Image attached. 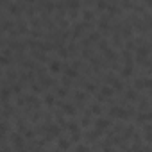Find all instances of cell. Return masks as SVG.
<instances>
[{
	"mask_svg": "<svg viewBox=\"0 0 152 152\" xmlns=\"http://www.w3.org/2000/svg\"><path fill=\"white\" fill-rule=\"evenodd\" d=\"M148 45L147 43H141V45H138V48H136V59L138 61H141V63H145L147 61V57H148Z\"/></svg>",
	"mask_w": 152,
	"mask_h": 152,
	"instance_id": "1",
	"label": "cell"
},
{
	"mask_svg": "<svg viewBox=\"0 0 152 152\" xmlns=\"http://www.w3.org/2000/svg\"><path fill=\"white\" fill-rule=\"evenodd\" d=\"M109 115H113V116H116V118H124V120H127V118H129V109H124V107L113 106V107L109 109Z\"/></svg>",
	"mask_w": 152,
	"mask_h": 152,
	"instance_id": "2",
	"label": "cell"
},
{
	"mask_svg": "<svg viewBox=\"0 0 152 152\" xmlns=\"http://www.w3.org/2000/svg\"><path fill=\"white\" fill-rule=\"evenodd\" d=\"M109 125H111V120H107V118L99 116V118L95 120V129H97V131H100V132H102V131H106Z\"/></svg>",
	"mask_w": 152,
	"mask_h": 152,
	"instance_id": "3",
	"label": "cell"
},
{
	"mask_svg": "<svg viewBox=\"0 0 152 152\" xmlns=\"http://www.w3.org/2000/svg\"><path fill=\"white\" fill-rule=\"evenodd\" d=\"M64 77H66V79H77V77H79L77 68H73V66H64Z\"/></svg>",
	"mask_w": 152,
	"mask_h": 152,
	"instance_id": "4",
	"label": "cell"
},
{
	"mask_svg": "<svg viewBox=\"0 0 152 152\" xmlns=\"http://www.w3.org/2000/svg\"><path fill=\"white\" fill-rule=\"evenodd\" d=\"M134 88H136V90L150 88V79H148V77H145V79H136V81H134Z\"/></svg>",
	"mask_w": 152,
	"mask_h": 152,
	"instance_id": "5",
	"label": "cell"
},
{
	"mask_svg": "<svg viewBox=\"0 0 152 152\" xmlns=\"http://www.w3.org/2000/svg\"><path fill=\"white\" fill-rule=\"evenodd\" d=\"M48 70H50V73H59V72L63 70V64H61L57 59H54V61L48 63Z\"/></svg>",
	"mask_w": 152,
	"mask_h": 152,
	"instance_id": "6",
	"label": "cell"
},
{
	"mask_svg": "<svg viewBox=\"0 0 152 152\" xmlns=\"http://www.w3.org/2000/svg\"><path fill=\"white\" fill-rule=\"evenodd\" d=\"M47 132H48V138H56L61 134V129L56 124H52V125H47Z\"/></svg>",
	"mask_w": 152,
	"mask_h": 152,
	"instance_id": "7",
	"label": "cell"
},
{
	"mask_svg": "<svg viewBox=\"0 0 152 152\" xmlns=\"http://www.w3.org/2000/svg\"><path fill=\"white\" fill-rule=\"evenodd\" d=\"M57 104L63 107L64 113H68V115H75V107H73V104H66V102H57Z\"/></svg>",
	"mask_w": 152,
	"mask_h": 152,
	"instance_id": "8",
	"label": "cell"
},
{
	"mask_svg": "<svg viewBox=\"0 0 152 152\" xmlns=\"http://www.w3.org/2000/svg\"><path fill=\"white\" fill-rule=\"evenodd\" d=\"M7 9H9V11H11L13 15H16V16H18V15L22 13L23 6H22V4H9V6H7Z\"/></svg>",
	"mask_w": 152,
	"mask_h": 152,
	"instance_id": "9",
	"label": "cell"
},
{
	"mask_svg": "<svg viewBox=\"0 0 152 152\" xmlns=\"http://www.w3.org/2000/svg\"><path fill=\"white\" fill-rule=\"evenodd\" d=\"M99 27H100V31H102V32H107V31H109V22H107V16H102V18H100Z\"/></svg>",
	"mask_w": 152,
	"mask_h": 152,
	"instance_id": "10",
	"label": "cell"
},
{
	"mask_svg": "<svg viewBox=\"0 0 152 152\" xmlns=\"http://www.w3.org/2000/svg\"><path fill=\"white\" fill-rule=\"evenodd\" d=\"M66 127H68V131H70L72 134H75V132H79V131H81V125H79V124H75V122H68Z\"/></svg>",
	"mask_w": 152,
	"mask_h": 152,
	"instance_id": "11",
	"label": "cell"
},
{
	"mask_svg": "<svg viewBox=\"0 0 152 152\" xmlns=\"http://www.w3.org/2000/svg\"><path fill=\"white\" fill-rule=\"evenodd\" d=\"M59 150H68L70 148V140H64V138H59V143H57Z\"/></svg>",
	"mask_w": 152,
	"mask_h": 152,
	"instance_id": "12",
	"label": "cell"
},
{
	"mask_svg": "<svg viewBox=\"0 0 152 152\" xmlns=\"http://www.w3.org/2000/svg\"><path fill=\"white\" fill-rule=\"evenodd\" d=\"M9 97H11V88H6V86H4L2 90H0V99H2V100L6 102Z\"/></svg>",
	"mask_w": 152,
	"mask_h": 152,
	"instance_id": "13",
	"label": "cell"
},
{
	"mask_svg": "<svg viewBox=\"0 0 152 152\" xmlns=\"http://www.w3.org/2000/svg\"><path fill=\"white\" fill-rule=\"evenodd\" d=\"M84 25L86 23H75V27H73V38H79V34H83Z\"/></svg>",
	"mask_w": 152,
	"mask_h": 152,
	"instance_id": "14",
	"label": "cell"
},
{
	"mask_svg": "<svg viewBox=\"0 0 152 152\" xmlns=\"http://www.w3.org/2000/svg\"><path fill=\"white\" fill-rule=\"evenodd\" d=\"M120 75H122L124 79L131 77V75H132V66H124V68H122V72H120Z\"/></svg>",
	"mask_w": 152,
	"mask_h": 152,
	"instance_id": "15",
	"label": "cell"
},
{
	"mask_svg": "<svg viewBox=\"0 0 152 152\" xmlns=\"http://www.w3.org/2000/svg\"><path fill=\"white\" fill-rule=\"evenodd\" d=\"M83 18H84V23H88V22H91V20H93V11H90V9H86V11L83 13Z\"/></svg>",
	"mask_w": 152,
	"mask_h": 152,
	"instance_id": "16",
	"label": "cell"
},
{
	"mask_svg": "<svg viewBox=\"0 0 152 152\" xmlns=\"http://www.w3.org/2000/svg\"><path fill=\"white\" fill-rule=\"evenodd\" d=\"M100 93H102V97H111V95H113V88L102 86V88H100Z\"/></svg>",
	"mask_w": 152,
	"mask_h": 152,
	"instance_id": "17",
	"label": "cell"
},
{
	"mask_svg": "<svg viewBox=\"0 0 152 152\" xmlns=\"http://www.w3.org/2000/svg\"><path fill=\"white\" fill-rule=\"evenodd\" d=\"M45 104H47V106H54V104H56V95L47 93V95H45Z\"/></svg>",
	"mask_w": 152,
	"mask_h": 152,
	"instance_id": "18",
	"label": "cell"
},
{
	"mask_svg": "<svg viewBox=\"0 0 152 152\" xmlns=\"http://www.w3.org/2000/svg\"><path fill=\"white\" fill-rule=\"evenodd\" d=\"M56 91H57V95H59V97H66V95H68V88H63V86H57V90H56Z\"/></svg>",
	"mask_w": 152,
	"mask_h": 152,
	"instance_id": "19",
	"label": "cell"
},
{
	"mask_svg": "<svg viewBox=\"0 0 152 152\" xmlns=\"http://www.w3.org/2000/svg\"><path fill=\"white\" fill-rule=\"evenodd\" d=\"M138 120H140V122H147V120H150V113H148V111L141 113V115L138 116Z\"/></svg>",
	"mask_w": 152,
	"mask_h": 152,
	"instance_id": "20",
	"label": "cell"
},
{
	"mask_svg": "<svg viewBox=\"0 0 152 152\" xmlns=\"http://www.w3.org/2000/svg\"><path fill=\"white\" fill-rule=\"evenodd\" d=\"M86 136H88L90 140H97V138L100 136V131H90V132H88Z\"/></svg>",
	"mask_w": 152,
	"mask_h": 152,
	"instance_id": "21",
	"label": "cell"
},
{
	"mask_svg": "<svg viewBox=\"0 0 152 152\" xmlns=\"http://www.w3.org/2000/svg\"><path fill=\"white\" fill-rule=\"evenodd\" d=\"M41 90H43V86L39 83H34L32 84V93H41Z\"/></svg>",
	"mask_w": 152,
	"mask_h": 152,
	"instance_id": "22",
	"label": "cell"
},
{
	"mask_svg": "<svg viewBox=\"0 0 152 152\" xmlns=\"http://www.w3.org/2000/svg\"><path fill=\"white\" fill-rule=\"evenodd\" d=\"M125 95H127V99H129V100H136V99H138L136 91H132V90H127V93H125Z\"/></svg>",
	"mask_w": 152,
	"mask_h": 152,
	"instance_id": "23",
	"label": "cell"
},
{
	"mask_svg": "<svg viewBox=\"0 0 152 152\" xmlns=\"http://www.w3.org/2000/svg\"><path fill=\"white\" fill-rule=\"evenodd\" d=\"M140 109H141L143 113L148 109V99H143V100H141V104H140Z\"/></svg>",
	"mask_w": 152,
	"mask_h": 152,
	"instance_id": "24",
	"label": "cell"
},
{
	"mask_svg": "<svg viewBox=\"0 0 152 152\" xmlns=\"http://www.w3.org/2000/svg\"><path fill=\"white\" fill-rule=\"evenodd\" d=\"M11 63V57H6V56H0V64L2 66H7Z\"/></svg>",
	"mask_w": 152,
	"mask_h": 152,
	"instance_id": "25",
	"label": "cell"
},
{
	"mask_svg": "<svg viewBox=\"0 0 152 152\" xmlns=\"http://www.w3.org/2000/svg\"><path fill=\"white\" fill-rule=\"evenodd\" d=\"M99 39H100V34L99 32H91L90 38H88V41H99Z\"/></svg>",
	"mask_w": 152,
	"mask_h": 152,
	"instance_id": "26",
	"label": "cell"
},
{
	"mask_svg": "<svg viewBox=\"0 0 152 152\" xmlns=\"http://www.w3.org/2000/svg\"><path fill=\"white\" fill-rule=\"evenodd\" d=\"M143 132H145V140L148 141V140H150V125H148V124L143 127Z\"/></svg>",
	"mask_w": 152,
	"mask_h": 152,
	"instance_id": "27",
	"label": "cell"
},
{
	"mask_svg": "<svg viewBox=\"0 0 152 152\" xmlns=\"http://www.w3.org/2000/svg\"><path fill=\"white\" fill-rule=\"evenodd\" d=\"M84 99H86L84 91H75V100H84Z\"/></svg>",
	"mask_w": 152,
	"mask_h": 152,
	"instance_id": "28",
	"label": "cell"
},
{
	"mask_svg": "<svg viewBox=\"0 0 152 152\" xmlns=\"http://www.w3.org/2000/svg\"><path fill=\"white\" fill-rule=\"evenodd\" d=\"M34 56H36V59H39V61H47V56H45L43 52H34Z\"/></svg>",
	"mask_w": 152,
	"mask_h": 152,
	"instance_id": "29",
	"label": "cell"
},
{
	"mask_svg": "<svg viewBox=\"0 0 152 152\" xmlns=\"http://www.w3.org/2000/svg\"><path fill=\"white\" fill-rule=\"evenodd\" d=\"M107 6H109L107 2H97V9H106L107 11Z\"/></svg>",
	"mask_w": 152,
	"mask_h": 152,
	"instance_id": "30",
	"label": "cell"
},
{
	"mask_svg": "<svg viewBox=\"0 0 152 152\" xmlns=\"http://www.w3.org/2000/svg\"><path fill=\"white\" fill-rule=\"evenodd\" d=\"M91 113H95V115H100V113H102V109H100V106H99V104H95V106L91 107Z\"/></svg>",
	"mask_w": 152,
	"mask_h": 152,
	"instance_id": "31",
	"label": "cell"
},
{
	"mask_svg": "<svg viewBox=\"0 0 152 152\" xmlns=\"http://www.w3.org/2000/svg\"><path fill=\"white\" fill-rule=\"evenodd\" d=\"M11 91H15V93H20V91H22V86H20V84H13Z\"/></svg>",
	"mask_w": 152,
	"mask_h": 152,
	"instance_id": "32",
	"label": "cell"
},
{
	"mask_svg": "<svg viewBox=\"0 0 152 152\" xmlns=\"http://www.w3.org/2000/svg\"><path fill=\"white\" fill-rule=\"evenodd\" d=\"M90 124H91V120H90L88 116H86V118H83V122H81V125H83V127H88Z\"/></svg>",
	"mask_w": 152,
	"mask_h": 152,
	"instance_id": "33",
	"label": "cell"
},
{
	"mask_svg": "<svg viewBox=\"0 0 152 152\" xmlns=\"http://www.w3.org/2000/svg\"><path fill=\"white\" fill-rule=\"evenodd\" d=\"M86 90L88 91H95V84L93 83H86Z\"/></svg>",
	"mask_w": 152,
	"mask_h": 152,
	"instance_id": "34",
	"label": "cell"
},
{
	"mask_svg": "<svg viewBox=\"0 0 152 152\" xmlns=\"http://www.w3.org/2000/svg\"><path fill=\"white\" fill-rule=\"evenodd\" d=\"M23 66H25V68H34V63H32V61H25Z\"/></svg>",
	"mask_w": 152,
	"mask_h": 152,
	"instance_id": "35",
	"label": "cell"
},
{
	"mask_svg": "<svg viewBox=\"0 0 152 152\" xmlns=\"http://www.w3.org/2000/svg\"><path fill=\"white\" fill-rule=\"evenodd\" d=\"M75 152H77V150H75Z\"/></svg>",
	"mask_w": 152,
	"mask_h": 152,
	"instance_id": "36",
	"label": "cell"
}]
</instances>
